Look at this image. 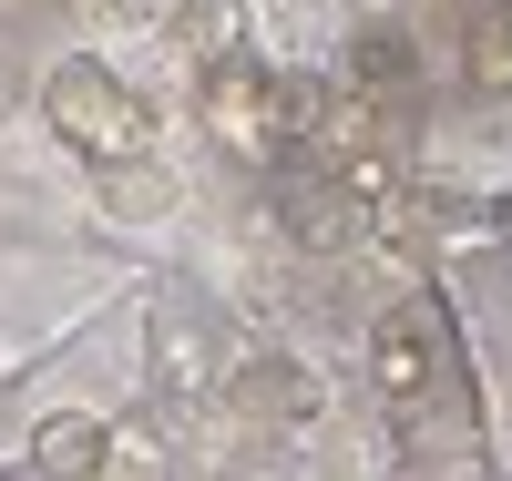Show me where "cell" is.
<instances>
[{"mask_svg": "<svg viewBox=\"0 0 512 481\" xmlns=\"http://www.w3.org/2000/svg\"><path fill=\"white\" fill-rule=\"evenodd\" d=\"M41 123H52L82 164H144V144H154V113L123 93L103 62H82V52L41 72Z\"/></svg>", "mask_w": 512, "mask_h": 481, "instance_id": "6da1fadb", "label": "cell"}, {"mask_svg": "<svg viewBox=\"0 0 512 481\" xmlns=\"http://www.w3.org/2000/svg\"><path fill=\"white\" fill-rule=\"evenodd\" d=\"M205 134H216V154L236 164H267L287 134H277V72L267 62H205Z\"/></svg>", "mask_w": 512, "mask_h": 481, "instance_id": "7a4b0ae2", "label": "cell"}, {"mask_svg": "<svg viewBox=\"0 0 512 481\" xmlns=\"http://www.w3.org/2000/svg\"><path fill=\"white\" fill-rule=\"evenodd\" d=\"M144 348H154V389H175V400H205V389L226 379V338L205 328L195 308H154Z\"/></svg>", "mask_w": 512, "mask_h": 481, "instance_id": "3957f363", "label": "cell"}, {"mask_svg": "<svg viewBox=\"0 0 512 481\" xmlns=\"http://www.w3.org/2000/svg\"><path fill=\"white\" fill-rule=\"evenodd\" d=\"M369 379H379V389H390V400L410 410L420 389L441 379V328H431V318H410V308H390V318L369 328Z\"/></svg>", "mask_w": 512, "mask_h": 481, "instance_id": "277c9868", "label": "cell"}, {"mask_svg": "<svg viewBox=\"0 0 512 481\" xmlns=\"http://www.w3.org/2000/svg\"><path fill=\"white\" fill-rule=\"evenodd\" d=\"M277 226L308 246V256H338L359 236V195L338 185V174H297V185H277Z\"/></svg>", "mask_w": 512, "mask_h": 481, "instance_id": "5b68a950", "label": "cell"}, {"mask_svg": "<svg viewBox=\"0 0 512 481\" xmlns=\"http://www.w3.org/2000/svg\"><path fill=\"white\" fill-rule=\"evenodd\" d=\"M175 41H185L195 62H246V52H256V21L236 11V0H185V11H175Z\"/></svg>", "mask_w": 512, "mask_h": 481, "instance_id": "8992f818", "label": "cell"}, {"mask_svg": "<svg viewBox=\"0 0 512 481\" xmlns=\"http://www.w3.org/2000/svg\"><path fill=\"white\" fill-rule=\"evenodd\" d=\"M103 441H113L103 420H41L21 461H31V471H103Z\"/></svg>", "mask_w": 512, "mask_h": 481, "instance_id": "52a82bcc", "label": "cell"}, {"mask_svg": "<svg viewBox=\"0 0 512 481\" xmlns=\"http://www.w3.org/2000/svg\"><path fill=\"white\" fill-rule=\"evenodd\" d=\"M359 93L369 103L420 93V52H400V31H359Z\"/></svg>", "mask_w": 512, "mask_h": 481, "instance_id": "ba28073f", "label": "cell"}, {"mask_svg": "<svg viewBox=\"0 0 512 481\" xmlns=\"http://www.w3.org/2000/svg\"><path fill=\"white\" fill-rule=\"evenodd\" d=\"M472 82H512V21H482L472 31Z\"/></svg>", "mask_w": 512, "mask_h": 481, "instance_id": "9c48e42d", "label": "cell"}, {"mask_svg": "<svg viewBox=\"0 0 512 481\" xmlns=\"http://www.w3.org/2000/svg\"><path fill=\"white\" fill-rule=\"evenodd\" d=\"M164 451H154V430H113L103 441V471H154Z\"/></svg>", "mask_w": 512, "mask_h": 481, "instance_id": "30bf717a", "label": "cell"}, {"mask_svg": "<svg viewBox=\"0 0 512 481\" xmlns=\"http://www.w3.org/2000/svg\"><path fill=\"white\" fill-rule=\"evenodd\" d=\"M93 11H113V21H154L164 0H93Z\"/></svg>", "mask_w": 512, "mask_h": 481, "instance_id": "8fae6325", "label": "cell"}, {"mask_svg": "<svg viewBox=\"0 0 512 481\" xmlns=\"http://www.w3.org/2000/svg\"><path fill=\"white\" fill-rule=\"evenodd\" d=\"M31 11H72V0H31Z\"/></svg>", "mask_w": 512, "mask_h": 481, "instance_id": "7c38bea8", "label": "cell"}]
</instances>
